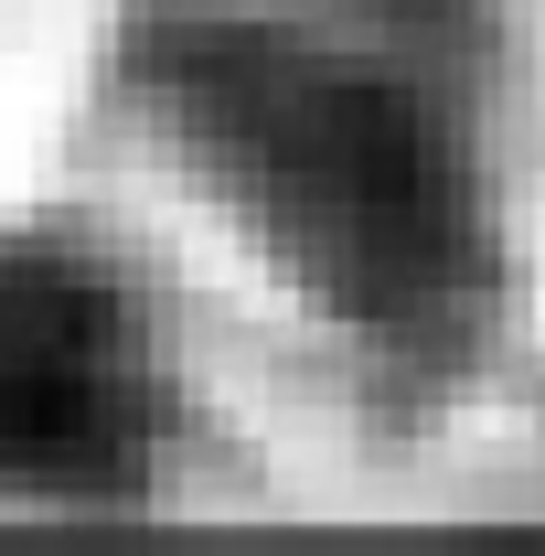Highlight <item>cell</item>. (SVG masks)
<instances>
[{
	"label": "cell",
	"instance_id": "obj_1",
	"mask_svg": "<svg viewBox=\"0 0 545 556\" xmlns=\"http://www.w3.org/2000/svg\"><path fill=\"white\" fill-rule=\"evenodd\" d=\"M150 86L193 150V172H214L268 225L278 257L353 278L364 300H396L439 257L428 150L364 75L310 65V54L236 33V22H182L150 54Z\"/></svg>",
	"mask_w": 545,
	"mask_h": 556
},
{
	"label": "cell",
	"instance_id": "obj_2",
	"mask_svg": "<svg viewBox=\"0 0 545 556\" xmlns=\"http://www.w3.org/2000/svg\"><path fill=\"white\" fill-rule=\"evenodd\" d=\"M161 450V364L129 289L65 247H0V492L118 503Z\"/></svg>",
	"mask_w": 545,
	"mask_h": 556
}]
</instances>
